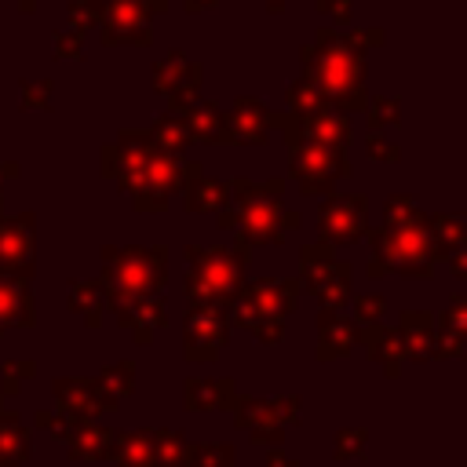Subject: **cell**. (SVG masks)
Listing matches in <instances>:
<instances>
[{
	"label": "cell",
	"mask_w": 467,
	"mask_h": 467,
	"mask_svg": "<svg viewBox=\"0 0 467 467\" xmlns=\"http://www.w3.org/2000/svg\"><path fill=\"white\" fill-rule=\"evenodd\" d=\"M423 226H427V241H431V255L434 259H449V255L467 248L463 215H427Z\"/></svg>",
	"instance_id": "f1b7e54d"
},
{
	"label": "cell",
	"mask_w": 467,
	"mask_h": 467,
	"mask_svg": "<svg viewBox=\"0 0 467 467\" xmlns=\"http://www.w3.org/2000/svg\"><path fill=\"white\" fill-rule=\"evenodd\" d=\"M0 175H4V179H15V175H18V168H15V164H4V168H0ZM0 208H4V186H0Z\"/></svg>",
	"instance_id": "f5cc1de1"
},
{
	"label": "cell",
	"mask_w": 467,
	"mask_h": 467,
	"mask_svg": "<svg viewBox=\"0 0 467 467\" xmlns=\"http://www.w3.org/2000/svg\"><path fill=\"white\" fill-rule=\"evenodd\" d=\"M33 376H36V361H7L4 365V394H18V387Z\"/></svg>",
	"instance_id": "ee69618b"
},
{
	"label": "cell",
	"mask_w": 467,
	"mask_h": 467,
	"mask_svg": "<svg viewBox=\"0 0 467 467\" xmlns=\"http://www.w3.org/2000/svg\"><path fill=\"white\" fill-rule=\"evenodd\" d=\"M358 343V325L343 310H317V361L343 358Z\"/></svg>",
	"instance_id": "cb8c5ba5"
},
{
	"label": "cell",
	"mask_w": 467,
	"mask_h": 467,
	"mask_svg": "<svg viewBox=\"0 0 467 467\" xmlns=\"http://www.w3.org/2000/svg\"><path fill=\"white\" fill-rule=\"evenodd\" d=\"M365 113H368V131H383L401 120V102L394 95H376L365 102Z\"/></svg>",
	"instance_id": "74e56055"
},
{
	"label": "cell",
	"mask_w": 467,
	"mask_h": 467,
	"mask_svg": "<svg viewBox=\"0 0 467 467\" xmlns=\"http://www.w3.org/2000/svg\"><path fill=\"white\" fill-rule=\"evenodd\" d=\"M288 175L296 179L299 193L314 197V193H328L339 179H347L350 175V161L339 150L299 142V146L288 150Z\"/></svg>",
	"instance_id": "30bf717a"
},
{
	"label": "cell",
	"mask_w": 467,
	"mask_h": 467,
	"mask_svg": "<svg viewBox=\"0 0 467 467\" xmlns=\"http://www.w3.org/2000/svg\"><path fill=\"white\" fill-rule=\"evenodd\" d=\"M368 230V197L365 193H332L317 204V237L321 244H350Z\"/></svg>",
	"instance_id": "4fadbf2b"
},
{
	"label": "cell",
	"mask_w": 467,
	"mask_h": 467,
	"mask_svg": "<svg viewBox=\"0 0 467 467\" xmlns=\"http://www.w3.org/2000/svg\"><path fill=\"white\" fill-rule=\"evenodd\" d=\"M0 467H7V463H4V460H0Z\"/></svg>",
	"instance_id": "6f0895ef"
},
{
	"label": "cell",
	"mask_w": 467,
	"mask_h": 467,
	"mask_svg": "<svg viewBox=\"0 0 467 467\" xmlns=\"http://www.w3.org/2000/svg\"><path fill=\"white\" fill-rule=\"evenodd\" d=\"M186 4V11H208V7H219L223 0H182Z\"/></svg>",
	"instance_id": "816d5d0a"
},
{
	"label": "cell",
	"mask_w": 467,
	"mask_h": 467,
	"mask_svg": "<svg viewBox=\"0 0 467 467\" xmlns=\"http://www.w3.org/2000/svg\"><path fill=\"white\" fill-rule=\"evenodd\" d=\"M33 420H36V423H40L44 431H51V434H55L58 441H62V434H66V431L73 427L69 420H62V416H58V412H51V409H40V412H36Z\"/></svg>",
	"instance_id": "7dc6e473"
},
{
	"label": "cell",
	"mask_w": 467,
	"mask_h": 467,
	"mask_svg": "<svg viewBox=\"0 0 467 467\" xmlns=\"http://www.w3.org/2000/svg\"><path fill=\"white\" fill-rule=\"evenodd\" d=\"M281 128H285V146L288 150L299 146V142H314V146L343 153L354 142V124L343 113H317V117H292V113H285Z\"/></svg>",
	"instance_id": "5bb4252c"
},
{
	"label": "cell",
	"mask_w": 467,
	"mask_h": 467,
	"mask_svg": "<svg viewBox=\"0 0 467 467\" xmlns=\"http://www.w3.org/2000/svg\"><path fill=\"white\" fill-rule=\"evenodd\" d=\"M4 332H7V325H0V336H4Z\"/></svg>",
	"instance_id": "9f6ffc18"
},
{
	"label": "cell",
	"mask_w": 467,
	"mask_h": 467,
	"mask_svg": "<svg viewBox=\"0 0 467 467\" xmlns=\"http://www.w3.org/2000/svg\"><path fill=\"white\" fill-rule=\"evenodd\" d=\"M365 441H368V431L365 427H354V431H339L336 434V460L343 463V460H350V456H358V460H365Z\"/></svg>",
	"instance_id": "b9f144b4"
},
{
	"label": "cell",
	"mask_w": 467,
	"mask_h": 467,
	"mask_svg": "<svg viewBox=\"0 0 467 467\" xmlns=\"http://www.w3.org/2000/svg\"><path fill=\"white\" fill-rule=\"evenodd\" d=\"M358 343H365V354H368L372 361H379L390 379H398V372H401V365H405V347H401L398 328H387L383 321L365 325V328H358Z\"/></svg>",
	"instance_id": "603a6c76"
},
{
	"label": "cell",
	"mask_w": 467,
	"mask_h": 467,
	"mask_svg": "<svg viewBox=\"0 0 467 467\" xmlns=\"http://www.w3.org/2000/svg\"><path fill=\"white\" fill-rule=\"evenodd\" d=\"M95 379V387L109 398V401H117L120 405V398L124 394H131V387H135V361H117V365H109V368H102L99 376H91Z\"/></svg>",
	"instance_id": "e575fe53"
},
{
	"label": "cell",
	"mask_w": 467,
	"mask_h": 467,
	"mask_svg": "<svg viewBox=\"0 0 467 467\" xmlns=\"http://www.w3.org/2000/svg\"><path fill=\"white\" fill-rule=\"evenodd\" d=\"M117 321L124 328H131L135 343H153V336L168 325V310L161 303V296H150V299H139V303H128L117 310Z\"/></svg>",
	"instance_id": "d4e9b609"
},
{
	"label": "cell",
	"mask_w": 467,
	"mask_h": 467,
	"mask_svg": "<svg viewBox=\"0 0 467 467\" xmlns=\"http://www.w3.org/2000/svg\"><path fill=\"white\" fill-rule=\"evenodd\" d=\"M234 420L241 431H248V438L255 445H270L277 449L288 423L296 427L299 423V398L296 394H285L277 401H263V398H237L234 405Z\"/></svg>",
	"instance_id": "ba28073f"
},
{
	"label": "cell",
	"mask_w": 467,
	"mask_h": 467,
	"mask_svg": "<svg viewBox=\"0 0 467 467\" xmlns=\"http://www.w3.org/2000/svg\"><path fill=\"white\" fill-rule=\"evenodd\" d=\"M383 215H387L383 226H412V223H423V212L416 208V201H412L409 193H394V197H387Z\"/></svg>",
	"instance_id": "f35d334b"
},
{
	"label": "cell",
	"mask_w": 467,
	"mask_h": 467,
	"mask_svg": "<svg viewBox=\"0 0 467 467\" xmlns=\"http://www.w3.org/2000/svg\"><path fill=\"white\" fill-rule=\"evenodd\" d=\"M383 310H387V299H383V296H376V292L354 296V325H358V328L376 325V321L383 317Z\"/></svg>",
	"instance_id": "60d3db41"
},
{
	"label": "cell",
	"mask_w": 467,
	"mask_h": 467,
	"mask_svg": "<svg viewBox=\"0 0 467 467\" xmlns=\"http://www.w3.org/2000/svg\"><path fill=\"white\" fill-rule=\"evenodd\" d=\"M51 106V80L29 84L22 80V109H47Z\"/></svg>",
	"instance_id": "f6af8a7d"
},
{
	"label": "cell",
	"mask_w": 467,
	"mask_h": 467,
	"mask_svg": "<svg viewBox=\"0 0 467 467\" xmlns=\"http://www.w3.org/2000/svg\"><path fill=\"white\" fill-rule=\"evenodd\" d=\"M164 266H168V248L164 244H153V248H142V244L113 248V244H106L102 248V277H99V285L106 292V310L117 314L128 303L161 296Z\"/></svg>",
	"instance_id": "7a4b0ae2"
},
{
	"label": "cell",
	"mask_w": 467,
	"mask_h": 467,
	"mask_svg": "<svg viewBox=\"0 0 467 467\" xmlns=\"http://www.w3.org/2000/svg\"><path fill=\"white\" fill-rule=\"evenodd\" d=\"M252 252L248 244H190L186 248V296L190 303H219V306H230L237 288L244 285V266H248Z\"/></svg>",
	"instance_id": "3957f363"
},
{
	"label": "cell",
	"mask_w": 467,
	"mask_h": 467,
	"mask_svg": "<svg viewBox=\"0 0 467 467\" xmlns=\"http://www.w3.org/2000/svg\"><path fill=\"white\" fill-rule=\"evenodd\" d=\"M237 449L223 445V441H208V445H190L182 452V467H237Z\"/></svg>",
	"instance_id": "d590c367"
},
{
	"label": "cell",
	"mask_w": 467,
	"mask_h": 467,
	"mask_svg": "<svg viewBox=\"0 0 467 467\" xmlns=\"http://www.w3.org/2000/svg\"><path fill=\"white\" fill-rule=\"evenodd\" d=\"M467 332V299L452 296L441 314H434V358H463Z\"/></svg>",
	"instance_id": "7402d4cb"
},
{
	"label": "cell",
	"mask_w": 467,
	"mask_h": 467,
	"mask_svg": "<svg viewBox=\"0 0 467 467\" xmlns=\"http://www.w3.org/2000/svg\"><path fill=\"white\" fill-rule=\"evenodd\" d=\"M230 339V306L190 303L182 317V354L190 361H215Z\"/></svg>",
	"instance_id": "9c48e42d"
},
{
	"label": "cell",
	"mask_w": 467,
	"mask_h": 467,
	"mask_svg": "<svg viewBox=\"0 0 467 467\" xmlns=\"http://www.w3.org/2000/svg\"><path fill=\"white\" fill-rule=\"evenodd\" d=\"M186 128H190V142H208V146H226L230 131H226V117L215 102H193L190 109H182Z\"/></svg>",
	"instance_id": "4316f807"
},
{
	"label": "cell",
	"mask_w": 467,
	"mask_h": 467,
	"mask_svg": "<svg viewBox=\"0 0 467 467\" xmlns=\"http://www.w3.org/2000/svg\"><path fill=\"white\" fill-rule=\"evenodd\" d=\"M449 266H452V274H456V277H467V248H463V252H456V255H449Z\"/></svg>",
	"instance_id": "f907efd6"
},
{
	"label": "cell",
	"mask_w": 467,
	"mask_h": 467,
	"mask_svg": "<svg viewBox=\"0 0 467 467\" xmlns=\"http://www.w3.org/2000/svg\"><path fill=\"white\" fill-rule=\"evenodd\" d=\"M18 7H22V11H33V7H36V0H18Z\"/></svg>",
	"instance_id": "11a10c76"
},
{
	"label": "cell",
	"mask_w": 467,
	"mask_h": 467,
	"mask_svg": "<svg viewBox=\"0 0 467 467\" xmlns=\"http://www.w3.org/2000/svg\"><path fill=\"white\" fill-rule=\"evenodd\" d=\"M372 44H383V29H317L314 44L299 51L303 58V77L332 102V113H361L368 95H365V51Z\"/></svg>",
	"instance_id": "6da1fadb"
},
{
	"label": "cell",
	"mask_w": 467,
	"mask_h": 467,
	"mask_svg": "<svg viewBox=\"0 0 467 467\" xmlns=\"http://www.w3.org/2000/svg\"><path fill=\"white\" fill-rule=\"evenodd\" d=\"M299 299V281H248L237 288L230 303V321L248 328L259 343H281L285 336V317L296 310Z\"/></svg>",
	"instance_id": "277c9868"
},
{
	"label": "cell",
	"mask_w": 467,
	"mask_h": 467,
	"mask_svg": "<svg viewBox=\"0 0 467 467\" xmlns=\"http://www.w3.org/2000/svg\"><path fill=\"white\" fill-rule=\"evenodd\" d=\"M285 102H288V113L292 117H317V113H332V102L306 80V77H299V80H292L288 84V91H285Z\"/></svg>",
	"instance_id": "836d02e7"
},
{
	"label": "cell",
	"mask_w": 467,
	"mask_h": 467,
	"mask_svg": "<svg viewBox=\"0 0 467 467\" xmlns=\"http://www.w3.org/2000/svg\"><path fill=\"white\" fill-rule=\"evenodd\" d=\"M365 234H368V244H372V259H368V274L372 277H379V274L431 277L434 255H431V241H427V226L423 223L379 226V230H365Z\"/></svg>",
	"instance_id": "8992f818"
},
{
	"label": "cell",
	"mask_w": 467,
	"mask_h": 467,
	"mask_svg": "<svg viewBox=\"0 0 467 467\" xmlns=\"http://www.w3.org/2000/svg\"><path fill=\"white\" fill-rule=\"evenodd\" d=\"M29 456H33V434H29V427L15 412H4L0 409V460L7 467H22Z\"/></svg>",
	"instance_id": "4dcf8cb0"
},
{
	"label": "cell",
	"mask_w": 467,
	"mask_h": 467,
	"mask_svg": "<svg viewBox=\"0 0 467 467\" xmlns=\"http://www.w3.org/2000/svg\"><path fill=\"white\" fill-rule=\"evenodd\" d=\"M398 336L405 347V361H431L434 358V314L405 310L398 321Z\"/></svg>",
	"instance_id": "484cf974"
},
{
	"label": "cell",
	"mask_w": 467,
	"mask_h": 467,
	"mask_svg": "<svg viewBox=\"0 0 467 467\" xmlns=\"http://www.w3.org/2000/svg\"><path fill=\"white\" fill-rule=\"evenodd\" d=\"M0 325H22L33 328L36 325V310H33V274H7L0 270Z\"/></svg>",
	"instance_id": "ffe728a7"
},
{
	"label": "cell",
	"mask_w": 467,
	"mask_h": 467,
	"mask_svg": "<svg viewBox=\"0 0 467 467\" xmlns=\"http://www.w3.org/2000/svg\"><path fill=\"white\" fill-rule=\"evenodd\" d=\"M153 452H157V467H182L186 434L168 431V427H153Z\"/></svg>",
	"instance_id": "8d00e7d4"
},
{
	"label": "cell",
	"mask_w": 467,
	"mask_h": 467,
	"mask_svg": "<svg viewBox=\"0 0 467 467\" xmlns=\"http://www.w3.org/2000/svg\"><path fill=\"white\" fill-rule=\"evenodd\" d=\"M69 310H73V314H80L88 328H99V325H102L106 292H102L99 277H95V281H77V285L69 288Z\"/></svg>",
	"instance_id": "d6a6232c"
},
{
	"label": "cell",
	"mask_w": 467,
	"mask_h": 467,
	"mask_svg": "<svg viewBox=\"0 0 467 467\" xmlns=\"http://www.w3.org/2000/svg\"><path fill=\"white\" fill-rule=\"evenodd\" d=\"M113 434L109 427H99V423H73L62 441L69 449L73 460H109V449H113Z\"/></svg>",
	"instance_id": "83f0119b"
},
{
	"label": "cell",
	"mask_w": 467,
	"mask_h": 467,
	"mask_svg": "<svg viewBox=\"0 0 467 467\" xmlns=\"http://www.w3.org/2000/svg\"><path fill=\"white\" fill-rule=\"evenodd\" d=\"M365 150H368V157L387 161V164H394V161L401 157V150H398L394 142H387V139H383V131H368V135H365Z\"/></svg>",
	"instance_id": "bcb514c9"
},
{
	"label": "cell",
	"mask_w": 467,
	"mask_h": 467,
	"mask_svg": "<svg viewBox=\"0 0 467 467\" xmlns=\"http://www.w3.org/2000/svg\"><path fill=\"white\" fill-rule=\"evenodd\" d=\"M146 135H150V142H153L157 150H164V153H171V157H182V150L190 146V128H186L182 109L161 113V117L150 124Z\"/></svg>",
	"instance_id": "1f68e13d"
},
{
	"label": "cell",
	"mask_w": 467,
	"mask_h": 467,
	"mask_svg": "<svg viewBox=\"0 0 467 467\" xmlns=\"http://www.w3.org/2000/svg\"><path fill=\"white\" fill-rule=\"evenodd\" d=\"M186 412H223L237 405V387L230 376H190L182 383Z\"/></svg>",
	"instance_id": "d6986e66"
},
{
	"label": "cell",
	"mask_w": 467,
	"mask_h": 467,
	"mask_svg": "<svg viewBox=\"0 0 467 467\" xmlns=\"http://www.w3.org/2000/svg\"><path fill=\"white\" fill-rule=\"evenodd\" d=\"M168 0H106L102 44L106 47H142L150 44L153 11H164Z\"/></svg>",
	"instance_id": "7c38bea8"
},
{
	"label": "cell",
	"mask_w": 467,
	"mask_h": 467,
	"mask_svg": "<svg viewBox=\"0 0 467 467\" xmlns=\"http://www.w3.org/2000/svg\"><path fill=\"white\" fill-rule=\"evenodd\" d=\"M263 4H266L270 11H281V7H285V0H263Z\"/></svg>",
	"instance_id": "db71d44e"
},
{
	"label": "cell",
	"mask_w": 467,
	"mask_h": 467,
	"mask_svg": "<svg viewBox=\"0 0 467 467\" xmlns=\"http://www.w3.org/2000/svg\"><path fill=\"white\" fill-rule=\"evenodd\" d=\"M33 244H36V215H0V270L33 274Z\"/></svg>",
	"instance_id": "e0dca14e"
},
{
	"label": "cell",
	"mask_w": 467,
	"mask_h": 467,
	"mask_svg": "<svg viewBox=\"0 0 467 467\" xmlns=\"http://www.w3.org/2000/svg\"><path fill=\"white\" fill-rule=\"evenodd\" d=\"M179 186H182V157H171V153L150 146L142 171L128 193H131V204L139 212H164Z\"/></svg>",
	"instance_id": "8fae6325"
},
{
	"label": "cell",
	"mask_w": 467,
	"mask_h": 467,
	"mask_svg": "<svg viewBox=\"0 0 467 467\" xmlns=\"http://www.w3.org/2000/svg\"><path fill=\"white\" fill-rule=\"evenodd\" d=\"M266 467H303L296 456H288V452H281V445L277 449H270L266 452Z\"/></svg>",
	"instance_id": "681fc988"
},
{
	"label": "cell",
	"mask_w": 467,
	"mask_h": 467,
	"mask_svg": "<svg viewBox=\"0 0 467 467\" xmlns=\"http://www.w3.org/2000/svg\"><path fill=\"white\" fill-rule=\"evenodd\" d=\"M350 277L354 266L336 259L332 244H306L299 252V288H306L321 310H343L350 303Z\"/></svg>",
	"instance_id": "52a82bcc"
},
{
	"label": "cell",
	"mask_w": 467,
	"mask_h": 467,
	"mask_svg": "<svg viewBox=\"0 0 467 467\" xmlns=\"http://www.w3.org/2000/svg\"><path fill=\"white\" fill-rule=\"evenodd\" d=\"M55 58H69V62L84 58V33H77V29L55 33Z\"/></svg>",
	"instance_id": "7bdbcfd3"
},
{
	"label": "cell",
	"mask_w": 467,
	"mask_h": 467,
	"mask_svg": "<svg viewBox=\"0 0 467 467\" xmlns=\"http://www.w3.org/2000/svg\"><path fill=\"white\" fill-rule=\"evenodd\" d=\"M102 15H106V0H69V22L77 33L102 26Z\"/></svg>",
	"instance_id": "ab89813d"
},
{
	"label": "cell",
	"mask_w": 467,
	"mask_h": 467,
	"mask_svg": "<svg viewBox=\"0 0 467 467\" xmlns=\"http://www.w3.org/2000/svg\"><path fill=\"white\" fill-rule=\"evenodd\" d=\"M230 197H234V230L241 234V244H277L285 237L281 226V193H285V179H266V182H252L244 175L226 182Z\"/></svg>",
	"instance_id": "5b68a950"
},
{
	"label": "cell",
	"mask_w": 467,
	"mask_h": 467,
	"mask_svg": "<svg viewBox=\"0 0 467 467\" xmlns=\"http://www.w3.org/2000/svg\"><path fill=\"white\" fill-rule=\"evenodd\" d=\"M109 460L120 467H157V452H153V431H120L113 434V449Z\"/></svg>",
	"instance_id": "f546056e"
},
{
	"label": "cell",
	"mask_w": 467,
	"mask_h": 467,
	"mask_svg": "<svg viewBox=\"0 0 467 467\" xmlns=\"http://www.w3.org/2000/svg\"><path fill=\"white\" fill-rule=\"evenodd\" d=\"M317 11H328L336 18V26H347L350 22V0H314Z\"/></svg>",
	"instance_id": "c3c4849f"
},
{
	"label": "cell",
	"mask_w": 467,
	"mask_h": 467,
	"mask_svg": "<svg viewBox=\"0 0 467 467\" xmlns=\"http://www.w3.org/2000/svg\"><path fill=\"white\" fill-rule=\"evenodd\" d=\"M153 88L168 99L171 109H190L197 102V88H201V66L182 55V51H168L164 58H157L153 66Z\"/></svg>",
	"instance_id": "2e32d148"
},
{
	"label": "cell",
	"mask_w": 467,
	"mask_h": 467,
	"mask_svg": "<svg viewBox=\"0 0 467 467\" xmlns=\"http://www.w3.org/2000/svg\"><path fill=\"white\" fill-rule=\"evenodd\" d=\"M179 193H182V204L190 212H219L230 201L226 182L204 175L193 161H182V186H179Z\"/></svg>",
	"instance_id": "44dd1931"
},
{
	"label": "cell",
	"mask_w": 467,
	"mask_h": 467,
	"mask_svg": "<svg viewBox=\"0 0 467 467\" xmlns=\"http://www.w3.org/2000/svg\"><path fill=\"white\" fill-rule=\"evenodd\" d=\"M51 394H55V412L69 423H95V416L102 412H113L117 401H109L95 379H84V376H62L51 383Z\"/></svg>",
	"instance_id": "9a60e30c"
},
{
	"label": "cell",
	"mask_w": 467,
	"mask_h": 467,
	"mask_svg": "<svg viewBox=\"0 0 467 467\" xmlns=\"http://www.w3.org/2000/svg\"><path fill=\"white\" fill-rule=\"evenodd\" d=\"M223 117H226L230 142H241V146H259V142H266V131H270V128H281V120H285V113L266 109V102H263V99H252V95H241V99L234 102V109L223 113Z\"/></svg>",
	"instance_id": "ac0fdd59"
}]
</instances>
